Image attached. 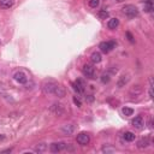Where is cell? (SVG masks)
I'll return each instance as SVG.
<instances>
[{
    "instance_id": "4316f807",
    "label": "cell",
    "mask_w": 154,
    "mask_h": 154,
    "mask_svg": "<svg viewBox=\"0 0 154 154\" xmlns=\"http://www.w3.org/2000/svg\"><path fill=\"white\" fill-rule=\"evenodd\" d=\"M74 102H75V105H77L78 107H81L82 106V102H81V100L77 96H74Z\"/></svg>"
},
{
    "instance_id": "7402d4cb",
    "label": "cell",
    "mask_w": 154,
    "mask_h": 154,
    "mask_svg": "<svg viewBox=\"0 0 154 154\" xmlns=\"http://www.w3.org/2000/svg\"><path fill=\"white\" fill-rule=\"evenodd\" d=\"M98 16H99V18H101V19H106V18H108L110 13H108V11H106V10H100L98 12Z\"/></svg>"
},
{
    "instance_id": "1f68e13d",
    "label": "cell",
    "mask_w": 154,
    "mask_h": 154,
    "mask_svg": "<svg viewBox=\"0 0 154 154\" xmlns=\"http://www.w3.org/2000/svg\"><path fill=\"white\" fill-rule=\"evenodd\" d=\"M0 43H1V42H0Z\"/></svg>"
},
{
    "instance_id": "4fadbf2b",
    "label": "cell",
    "mask_w": 154,
    "mask_h": 154,
    "mask_svg": "<svg viewBox=\"0 0 154 154\" xmlns=\"http://www.w3.org/2000/svg\"><path fill=\"white\" fill-rule=\"evenodd\" d=\"M74 131H75V126L72 124H66L62 128V133L64 135H72Z\"/></svg>"
},
{
    "instance_id": "d4e9b609",
    "label": "cell",
    "mask_w": 154,
    "mask_h": 154,
    "mask_svg": "<svg viewBox=\"0 0 154 154\" xmlns=\"http://www.w3.org/2000/svg\"><path fill=\"white\" fill-rule=\"evenodd\" d=\"M88 4H89L90 7L96 9L99 5H100V0H89V1H88Z\"/></svg>"
},
{
    "instance_id": "ba28073f",
    "label": "cell",
    "mask_w": 154,
    "mask_h": 154,
    "mask_svg": "<svg viewBox=\"0 0 154 154\" xmlns=\"http://www.w3.org/2000/svg\"><path fill=\"white\" fill-rule=\"evenodd\" d=\"M72 88H74V90L77 93V94H83L84 89H86V84H84V82L82 80H77L72 83Z\"/></svg>"
},
{
    "instance_id": "f1b7e54d",
    "label": "cell",
    "mask_w": 154,
    "mask_h": 154,
    "mask_svg": "<svg viewBox=\"0 0 154 154\" xmlns=\"http://www.w3.org/2000/svg\"><path fill=\"white\" fill-rule=\"evenodd\" d=\"M113 151H114V149H112V148H106V147L102 148V152H104V153H108V152H113Z\"/></svg>"
},
{
    "instance_id": "277c9868",
    "label": "cell",
    "mask_w": 154,
    "mask_h": 154,
    "mask_svg": "<svg viewBox=\"0 0 154 154\" xmlns=\"http://www.w3.org/2000/svg\"><path fill=\"white\" fill-rule=\"evenodd\" d=\"M82 72L87 78H95V68L92 64H84L82 68Z\"/></svg>"
},
{
    "instance_id": "ac0fdd59",
    "label": "cell",
    "mask_w": 154,
    "mask_h": 154,
    "mask_svg": "<svg viewBox=\"0 0 154 154\" xmlns=\"http://www.w3.org/2000/svg\"><path fill=\"white\" fill-rule=\"evenodd\" d=\"M145 4V11L146 12H152L153 11V0H142Z\"/></svg>"
},
{
    "instance_id": "7c38bea8",
    "label": "cell",
    "mask_w": 154,
    "mask_h": 154,
    "mask_svg": "<svg viewBox=\"0 0 154 154\" xmlns=\"http://www.w3.org/2000/svg\"><path fill=\"white\" fill-rule=\"evenodd\" d=\"M130 81V76L129 75H122L118 78V81H117V86H118V88H122V87H125V84L128 83V82Z\"/></svg>"
},
{
    "instance_id": "2e32d148",
    "label": "cell",
    "mask_w": 154,
    "mask_h": 154,
    "mask_svg": "<svg viewBox=\"0 0 154 154\" xmlns=\"http://www.w3.org/2000/svg\"><path fill=\"white\" fill-rule=\"evenodd\" d=\"M90 59H92V62L94 64H99L102 60V57H101V54L99 52H93L92 56H90Z\"/></svg>"
},
{
    "instance_id": "f546056e",
    "label": "cell",
    "mask_w": 154,
    "mask_h": 154,
    "mask_svg": "<svg viewBox=\"0 0 154 154\" xmlns=\"http://www.w3.org/2000/svg\"><path fill=\"white\" fill-rule=\"evenodd\" d=\"M87 99H88V101H93V96H92V95H89Z\"/></svg>"
},
{
    "instance_id": "5bb4252c",
    "label": "cell",
    "mask_w": 154,
    "mask_h": 154,
    "mask_svg": "<svg viewBox=\"0 0 154 154\" xmlns=\"http://www.w3.org/2000/svg\"><path fill=\"white\" fill-rule=\"evenodd\" d=\"M118 25H119V19H117V18H111L107 22V27H108V29H111V30L117 29Z\"/></svg>"
},
{
    "instance_id": "8fae6325",
    "label": "cell",
    "mask_w": 154,
    "mask_h": 154,
    "mask_svg": "<svg viewBox=\"0 0 154 154\" xmlns=\"http://www.w3.org/2000/svg\"><path fill=\"white\" fill-rule=\"evenodd\" d=\"M64 147H65V143H63V142H54V143L49 146V151L52 153H59L64 151Z\"/></svg>"
},
{
    "instance_id": "603a6c76",
    "label": "cell",
    "mask_w": 154,
    "mask_h": 154,
    "mask_svg": "<svg viewBox=\"0 0 154 154\" xmlns=\"http://www.w3.org/2000/svg\"><path fill=\"white\" fill-rule=\"evenodd\" d=\"M47 149V146L45 143H40V145H37L35 147V152L36 153H42V152H45Z\"/></svg>"
},
{
    "instance_id": "44dd1931",
    "label": "cell",
    "mask_w": 154,
    "mask_h": 154,
    "mask_svg": "<svg viewBox=\"0 0 154 154\" xmlns=\"http://www.w3.org/2000/svg\"><path fill=\"white\" fill-rule=\"evenodd\" d=\"M0 96H1L3 99H5L6 101H12V98H11V95L7 94V92L1 86H0Z\"/></svg>"
},
{
    "instance_id": "9a60e30c",
    "label": "cell",
    "mask_w": 154,
    "mask_h": 154,
    "mask_svg": "<svg viewBox=\"0 0 154 154\" xmlns=\"http://www.w3.org/2000/svg\"><path fill=\"white\" fill-rule=\"evenodd\" d=\"M53 95H56L58 98H64L65 95H66V92H65V89H64L62 86H58L56 88V90H54V94Z\"/></svg>"
},
{
    "instance_id": "e0dca14e",
    "label": "cell",
    "mask_w": 154,
    "mask_h": 154,
    "mask_svg": "<svg viewBox=\"0 0 154 154\" xmlns=\"http://www.w3.org/2000/svg\"><path fill=\"white\" fill-rule=\"evenodd\" d=\"M148 146H149V140L147 139H141L139 142H137V147L140 148V149H145V148H147Z\"/></svg>"
},
{
    "instance_id": "ffe728a7",
    "label": "cell",
    "mask_w": 154,
    "mask_h": 154,
    "mask_svg": "<svg viewBox=\"0 0 154 154\" xmlns=\"http://www.w3.org/2000/svg\"><path fill=\"white\" fill-rule=\"evenodd\" d=\"M13 5V0H0V7L10 9Z\"/></svg>"
},
{
    "instance_id": "4dcf8cb0",
    "label": "cell",
    "mask_w": 154,
    "mask_h": 154,
    "mask_svg": "<svg viewBox=\"0 0 154 154\" xmlns=\"http://www.w3.org/2000/svg\"><path fill=\"white\" fill-rule=\"evenodd\" d=\"M117 3H122V1H124V0H116Z\"/></svg>"
},
{
    "instance_id": "484cf974",
    "label": "cell",
    "mask_w": 154,
    "mask_h": 154,
    "mask_svg": "<svg viewBox=\"0 0 154 154\" xmlns=\"http://www.w3.org/2000/svg\"><path fill=\"white\" fill-rule=\"evenodd\" d=\"M110 80H111V77H110L108 74H102L101 75V82L102 83H108Z\"/></svg>"
},
{
    "instance_id": "52a82bcc",
    "label": "cell",
    "mask_w": 154,
    "mask_h": 154,
    "mask_svg": "<svg viewBox=\"0 0 154 154\" xmlns=\"http://www.w3.org/2000/svg\"><path fill=\"white\" fill-rule=\"evenodd\" d=\"M76 141H77V143L81 146H87L90 142V136L87 133H80L76 136Z\"/></svg>"
},
{
    "instance_id": "7a4b0ae2",
    "label": "cell",
    "mask_w": 154,
    "mask_h": 154,
    "mask_svg": "<svg viewBox=\"0 0 154 154\" xmlns=\"http://www.w3.org/2000/svg\"><path fill=\"white\" fill-rule=\"evenodd\" d=\"M122 10H123V13H124L129 19L135 18V17H137V16H139V10H137V7L135 6V5H131V4L125 5V6H124Z\"/></svg>"
},
{
    "instance_id": "8992f818",
    "label": "cell",
    "mask_w": 154,
    "mask_h": 154,
    "mask_svg": "<svg viewBox=\"0 0 154 154\" xmlns=\"http://www.w3.org/2000/svg\"><path fill=\"white\" fill-rule=\"evenodd\" d=\"M116 47V42L114 41H104L99 45V48L100 51L104 52V53H110L112 49Z\"/></svg>"
},
{
    "instance_id": "cb8c5ba5",
    "label": "cell",
    "mask_w": 154,
    "mask_h": 154,
    "mask_svg": "<svg viewBox=\"0 0 154 154\" xmlns=\"http://www.w3.org/2000/svg\"><path fill=\"white\" fill-rule=\"evenodd\" d=\"M122 112H123V114L125 116V117H129V116H133L134 114V110L130 108V107H124L122 110Z\"/></svg>"
},
{
    "instance_id": "30bf717a",
    "label": "cell",
    "mask_w": 154,
    "mask_h": 154,
    "mask_svg": "<svg viewBox=\"0 0 154 154\" xmlns=\"http://www.w3.org/2000/svg\"><path fill=\"white\" fill-rule=\"evenodd\" d=\"M131 124H133L134 128L141 130V129H143V126H145V120L141 116H137V117H135L133 120H131Z\"/></svg>"
},
{
    "instance_id": "9c48e42d",
    "label": "cell",
    "mask_w": 154,
    "mask_h": 154,
    "mask_svg": "<svg viewBox=\"0 0 154 154\" xmlns=\"http://www.w3.org/2000/svg\"><path fill=\"white\" fill-rule=\"evenodd\" d=\"M13 78H15L16 82H18V83H21V84H25L27 82H28V77H27V75L24 72H22V71L16 72L13 75Z\"/></svg>"
},
{
    "instance_id": "d6986e66",
    "label": "cell",
    "mask_w": 154,
    "mask_h": 154,
    "mask_svg": "<svg viewBox=\"0 0 154 154\" xmlns=\"http://www.w3.org/2000/svg\"><path fill=\"white\" fill-rule=\"evenodd\" d=\"M135 134L134 133H131V131H126V133L123 135V139L126 141V142H133L135 140Z\"/></svg>"
},
{
    "instance_id": "3957f363",
    "label": "cell",
    "mask_w": 154,
    "mask_h": 154,
    "mask_svg": "<svg viewBox=\"0 0 154 154\" xmlns=\"http://www.w3.org/2000/svg\"><path fill=\"white\" fill-rule=\"evenodd\" d=\"M49 111H51L54 116H57V117H62V116L65 114V107H64L63 104L54 102L53 105L49 107Z\"/></svg>"
},
{
    "instance_id": "6da1fadb",
    "label": "cell",
    "mask_w": 154,
    "mask_h": 154,
    "mask_svg": "<svg viewBox=\"0 0 154 154\" xmlns=\"http://www.w3.org/2000/svg\"><path fill=\"white\" fill-rule=\"evenodd\" d=\"M59 84L57 82L54 81H45L42 83V92L45 93L46 95H53L54 94V90H56V88L58 87Z\"/></svg>"
},
{
    "instance_id": "83f0119b",
    "label": "cell",
    "mask_w": 154,
    "mask_h": 154,
    "mask_svg": "<svg viewBox=\"0 0 154 154\" xmlns=\"http://www.w3.org/2000/svg\"><path fill=\"white\" fill-rule=\"evenodd\" d=\"M126 37H128V40L130 41V42H134V36L131 35V33H129V31H126Z\"/></svg>"
},
{
    "instance_id": "5b68a950",
    "label": "cell",
    "mask_w": 154,
    "mask_h": 154,
    "mask_svg": "<svg viewBox=\"0 0 154 154\" xmlns=\"http://www.w3.org/2000/svg\"><path fill=\"white\" fill-rule=\"evenodd\" d=\"M142 93H143V89H142V87L140 84H136L134 87H131L130 88V90H129V95L131 98V100H135V99H139L141 95H142Z\"/></svg>"
}]
</instances>
